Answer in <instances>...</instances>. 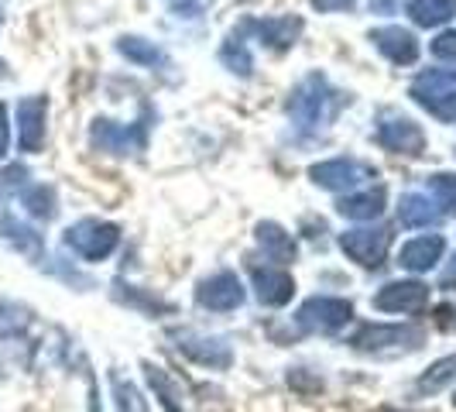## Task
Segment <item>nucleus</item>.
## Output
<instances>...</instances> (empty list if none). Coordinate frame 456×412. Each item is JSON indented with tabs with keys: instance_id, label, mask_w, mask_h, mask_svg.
Returning <instances> with one entry per match:
<instances>
[{
	"instance_id": "8",
	"label": "nucleus",
	"mask_w": 456,
	"mask_h": 412,
	"mask_svg": "<svg viewBox=\"0 0 456 412\" xmlns=\"http://www.w3.org/2000/svg\"><path fill=\"white\" fill-rule=\"evenodd\" d=\"M172 341L179 347V354H185L200 367L227 371L233 365V350H230V343L224 337H206L200 330H172Z\"/></svg>"
},
{
	"instance_id": "16",
	"label": "nucleus",
	"mask_w": 456,
	"mask_h": 412,
	"mask_svg": "<svg viewBox=\"0 0 456 412\" xmlns=\"http://www.w3.org/2000/svg\"><path fill=\"white\" fill-rule=\"evenodd\" d=\"M370 42L374 48L395 62V66H411L415 59H419V38L411 35L409 28H402V24H385V28H374L370 31Z\"/></svg>"
},
{
	"instance_id": "39",
	"label": "nucleus",
	"mask_w": 456,
	"mask_h": 412,
	"mask_svg": "<svg viewBox=\"0 0 456 412\" xmlns=\"http://www.w3.org/2000/svg\"><path fill=\"white\" fill-rule=\"evenodd\" d=\"M395 0H370V11H391Z\"/></svg>"
},
{
	"instance_id": "2",
	"label": "nucleus",
	"mask_w": 456,
	"mask_h": 412,
	"mask_svg": "<svg viewBox=\"0 0 456 412\" xmlns=\"http://www.w3.org/2000/svg\"><path fill=\"white\" fill-rule=\"evenodd\" d=\"M422 341L426 330L415 323H364L350 337V347L361 354H388V350H415Z\"/></svg>"
},
{
	"instance_id": "19",
	"label": "nucleus",
	"mask_w": 456,
	"mask_h": 412,
	"mask_svg": "<svg viewBox=\"0 0 456 412\" xmlns=\"http://www.w3.org/2000/svg\"><path fill=\"white\" fill-rule=\"evenodd\" d=\"M385 203H388V196H385V189H354V193H346L340 203H337V213L346 217V220H378L381 213H385Z\"/></svg>"
},
{
	"instance_id": "33",
	"label": "nucleus",
	"mask_w": 456,
	"mask_h": 412,
	"mask_svg": "<svg viewBox=\"0 0 456 412\" xmlns=\"http://www.w3.org/2000/svg\"><path fill=\"white\" fill-rule=\"evenodd\" d=\"M11 152V114H7V103H0V161L7 159Z\"/></svg>"
},
{
	"instance_id": "3",
	"label": "nucleus",
	"mask_w": 456,
	"mask_h": 412,
	"mask_svg": "<svg viewBox=\"0 0 456 412\" xmlns=\"http://www.w3.org/2000/svg\"><path fill=\"white\" fill-rule=\"evenodd\" d=\"M62 241H66L69 251L76 258H83V261H107L117 251V244H120V227L110 224V220L86 217V220H76L72 227H66Z\"/></svg>"
},
{
	"instance_id": "26",
	"label": "nucleus",
	"mask_w": 456,
	"mask_h": 412,
	"mask_svg": "<svg viewBox=\"0 0 456 412\" xmlns=\"http://www.w3.org/2000/svg\"><path fill=\"white\" fill-rule=\"evenodd\" d=\"M220 62L233 72V76H251L254 69V59H251V48H248V42H244V35L240 31H233L227 42H224V48H220Z\"/></svg>"
},
{
	"instance_id": "43",
	"label": "nucleus",
	"mask_w": 456,
	"mask_h": 412,
	"mask_svg": "<svg viewBox=\"0 0 456 412\" xmlns=\"http://www.w3.org/2000/svg\"><path fill=\"white\" fill-rule=\"evenodd\" d=\"M0 24H4V14H0Z\"/></svg>"
},
{
	"instance_id": "31",
	"label": "nucleus",
	"mask_w": 456,
	"mask_h": 412,
	"mask_svg": "<svg viewBox=\"0 0 456 412\" xmlns=\"http://www.w3.org/2000/svg\"><path fill=\"white\" fill-rule=\"evenodd\" d=\"M433 55L443 62H453L456 66V31H439L433 42Z\"/></svg>"
},
{
	"instance_id": "44",
	"label": "nucleus",
	"mask_w": 456,
	"mask_h": 412,
	"mask_svg": "<svg viewBox=\"0 0 456 412\" xmlns=\"http://www.w3.org/2000/svg\"><path fill=\"white\" fill-rule=\"evenodd\" d=\"M388 412H395V409H388Z\"/></svg>"
},
{
	"instance_id": "42",
	"label": "nucleus",
	"mask_w": 456,
	"mask_h": 412,
	"mask_svg": "<svg viewBox=\"0 0 456 412\" xmlns=\"http://www.w3.org/2000/svg\"><path fill=\"white\" fill-rule=\"evenodd\" d=\"M453 406H456V391H453Z\"/></svg>"
},
{
	"instance_id": "17",
	"label": "nucleus",
	"mask_w": 456,
	"mask_h": 412,
	"mask_svg": "<svg viewBox=\"0 0 456 412\" xmlns=\"http://www.w3.org/2000/svg\"><path fill=\"white\" fill-rule=\"evenodd\" d=\"M443 251H446V241H443V234H422V237H411L402 244V251H398V265L405 268V272H433L436 265L443 261Z\"/></svg>"
},
{
	"instance_id": "34",
	"label": "nucleus",
	"mask_w": 456,
	"mask_h": 412,
	"mask_svg": "<svg viewBox=\"0 0 456 412\" xmlns=\"http://www.w3.org/2000/svg\"><path fill=\"white\" fill-rule=\"evenodd\" d=\"M168 4H172V11L179 18H200L206 7V0H168Z\"/></svg>"
},
{
	"instance_id": "20",
	"label": "nucleus",
	"mask_w": 456,
	"mask_h": 412,
	"mask_svg": "<svg viewBox=\"0 0 456 412\" xmlns=\"http://www.w3.org/2000/svg\"><path fill=\"white\" fill-rule=\"evenodd\" d=\"M254 237H257L261 251L268 254L272 261H278V265L296 261V241H292V234L281 227V224H274V220H261V224L254 227Z\"/></svg>"
},
{
	"instance_id": "9",
	"label": "nucleus",
	"mask_w": 456,
	"mask_h": 412,
	"mask_svg": "<svg viewBox=\"0 0 456 412\" xmlns=\"http://www.w3.org/2000/svg\"><path fill=\"white\" fill-rule=\"evenodd\" d=\"M340 251L357 261L361 268H381L391 251V230L388 227H357L340 234Z\"/></svg>"
},
{
	"instance_id": "38",
	"label": "nucleus",
	"mask_w": 456,
	"mask_h": 412,
	"mask_svg": "<svg viewBox=\"0 0 456 412\" xmlns=\"http://www.w3.org/2000/svg\"><path fill=\"white\" fill-rule=\"evenodd\" d=\"M439 289H443V293H456V254L446 261V268L439 275Z\"/></svg>"
},
{
	"instance_id": "36",
	"label": "nucleus",
	"mask_w": 456,
	"mask_h": 412,
	"mask_svg": "<svg viewBox=\"0 0 456 412\" xmlns=\"http://www.w3.org/2000/svg\"><path fill=\"white\" fill-rule=\"evenodd\" d=\"M24 179H28V169H21V165H11V169H4V185L7 189H24Z\"/></svg>"
},
{
	"instance_id": "27",
	"label": "nucleus",
	"mask_w": 456,
	"mask_h": 412,
	"mask_svg": "<svg viewBox=\"0 0 456 412\" xmlns=\"http://www.w3.org/2000/svg\"><path fill=\"white\" fill-rule=\"evenodd\" d=\"M21 203H24V210L35 217V220H52V217H55V210H59V203H55V189H52V185H45V183L24 185Z\"/></svg>"
},
{
	"instance_id": "10",
	"label": "nucleus",
	"mask_w": 456,
	"mask_h": 412,
	"mask_svg": "<svg viewBox=\"0 0 456 412\" xmlns=\"http://www.w3.org/2000/svg\"><path fill=\"white\" fill-rule=\"evenodd\" d=\"M378 144L395 155H422L426 152V131L405 114L385 111L378 120Z\"/></svg>"
},
{
	"instance_id": "24",
	"label": "nucleus",
	"mask_w": 456,
	"mask_h": 412,
	"mask_svg": "<svg viewBox=\"0 0 456 412\" xmlns=\"http://www.w3.org/2000/svg\"><path fill=\"white\" fill-rule=\"evenodd\" d=\"M117 52H120L127 62L144 66V69H155V66L165 62V52H161L155 42L141 38V35H124V38H117Z\"/></svg>"
},
{
	"instance_id": "40",
	"label": "nucleus",
	"mask_w": 456,
	"mask_h": 412,
	"mask_svg": "<svg viewBox=\"0 0 456 412\" xmlns=\"http://www.w3.org/2000/svg\"><path fill=\"white\" fill-rule=\"evenodd\" d=\"M446 326H450V330H456V309H450V320H446Z\"/></svg>"
},
{
	"instance_id": "29",
	"label": "nucleus",
	"mask_w": 456,
	"mask_h": 412,
	"mask_svg": "<svg viewBox=\"0 0 456 412\" xmlns=\"http://www.w3.org/2000/svg\"><path fill=\"white\" fill-rule=\"evenodd\" d=\"M31 326V309L21 302H0V337L14 341Z\"/></svg>"
},
{
	"instance_id": "25",
	"label": "nucleus",
	"mask_w": 456,
	"mask_h": 412,
	"mask_svg": "<svg viewBox=\"0 0 456 412\" xmlns=\"http://www.w3.org/2000/svg\"><path fill=\"white\" fill-rule=\"evenodd\" d=\"M144 378H148V385L155 389V399L161 402V409L165 412H183V391L175 389V382L161 371V367L148 365L144 361Z\"/></svg>"
},
{
	"instance_id": "4",
	"label": "nucleus",
	"mask_w": 456,
	"mask_h": 412,
	"mask_svg": "<svg viewBox=\"0 0 456 412\" xmlns=\"http://www.w3.org/2000/svg\"><path fill=\"white\" fill-rule=\"evenodd\" d=\"M409 96L439 120H456V69H429L415 76Z\"/></svg>"
},
{
	"instance_id": "30",
	"label": "nucleus",
	"mask_w": 456,
	"mask_h": 412,
	"mask_svg": "<svg viewBox=\"0 0 456 412\" xmlns=\"http://www.w3.org/2000/svg\"><path fill=\"white\" fill-rule=\"evenodd\" d=\"M124 289H127V293H117V296L124 299L127 306H141V309H144V313H151V317H155V313H168V309H172V306H168V302H161L159 296H155V299L141 296L134 285H124Z\"/></svg>"
},
{
	"instance_id": "28",
	"label": "nucleus",
	"mask_w": 456,
	"mask_h": 412,
	"mask_svg": "<svg viewBox=\"0 0 456 412\" xmlns=\"http://www.w3.org/2000/svg\"><path fill=\"white\" fill-rule=\"evenodd\" d=\"M426 196L436 206H443V213L456 217V176L453 172H433L426 179Z\"/></svg>"
},
{
	"instance_id": "11",
	"label": "nucleus",
	"mask_w": 456,
	"mask_h": 412,
	"mask_svg": "<svg viewBox=\"0 0 456 412\" xmlns=\"http://www.w3.org/2000/svg\"><path fill=\"white\" fill-rule=\"evenodd\" d=\"M374 309L381 313H422L429 306V285L419 278H398V282H385L374 293Z\"/></svg>"
},
{
	"instance_id": "22",
	"label": "nucleus",
	"mask_w": 456,
	"mask_h": 412,
	"mask_svg": "<svg viewBox=\"0 0 456 412\" xmlns=\"http://www.w3.org/2000/svg\"><path fill=\"white\" fill-rule=\"evenodd\" d=\"M453 382H456V354H446V358L433 361V365L415 378V391L419 395H439L443 389H450Z\"/></svg>"
},
{
	"instance_id": "37",
	"label": "nucleus",
	"mask_w": 456,
	"mask_h": 412,
	"mask_svg": "<svg viewBox=\"0 0 456 412\" xmlns=\"http://www.w3.org/2000/svg\"><path fill=\"white\" fill-rule=\"evenodd\" d=\"M289 385H292V389H305V391H322V382H305V367L289 371Z\"/></svg>"
},
{
	"instance_id": "1",
	"label": "nucleus",
	"mask_w": 456,
	"mask_h": 412,
	"mask_svg": "<svg viewBox=\"0 0 456 412\" xmlns=\"http://www.w3.org/2000/svg\"><path fill=\"white\" fill-rule=\"evenodd\" d=\"M346 103H350V93L333 90V83L322 72H313L289 93V117H292L296 128L313 131V128L330 124Z\"/></svg>"
},
{
	"instance_id": "23",
	"label": "nucleus",
	"mask_w": 456,
	"mask_h": 412,
	"mask_svg": "<svg viewBox=\"0 0 456 412\" xmlns=\"http://www.w3.org/2000/svg\"><path fill=\"white\" fill-rule=\"evenodd\" d=\"M409 18L419 28H439L456 18V0H409Z\"/></svg>"
},
{
	"instance_id": "14",
	"label": "nucleus",
	"mask_w": 456,
	"mask_h": 412,
	"mask_svg": "<svg viewBox=\"0 0 456 412\" xmlns=\"http://www.w3.org/2000/svg\"><path fill=\"white\" fill-rule=\"evenodd\" d=\"M45 124H48V96H24L18 103V144L21 152L35 155L45 144Z\"/></svg>"
},
{
	"instance_id": "32",
	"label": "nucleus",
	"mask_w": 456,
	"mask_h": 412,
	"mask_svg": "<svg viewBox=\"0 0 456 412\" xmlns=\"http://www.w3.org/2000/svg\"><path fill=\"white\" fill-rule=\"evenodd\" d=\"M110 382H114L117 409H120V412H134V389H131V385H124V378H120V375H110Z\"/></svg>"
},
{
	"instance_id": "6",
	"label": "nucleus",
	"mask_w": 456,
	"mask_h": 412,
	"mask_svg": "<svg viewBox=\"0 0 456 412\" xmlns=\"http://www.w3.org/2000/svg\"><path fill=\"white\" fill-rule=\"evenodd\" d=\"M309 334H337L354 320V302L340 296H309L296 317Z\"/></svg>"
},
{
	"instance_id": "7",
	"label": "nucleus",
	"mask_w": 456,
	"mask_h": 412,
	"mask_svg": "<svg viewBox=\"0 0 456 412\" xmlns=\"http://www.w3.org/2000/svg\"><path fill=\"white\" fill-rule=\"evenodd\" d=\"M309 179L320 189H330V193H354L357 185L378 179V172L367 161L357 159H326L309 169Z\"/></svg>"
},
{
	"instance_id": "21",
	"label": "nucleus",
	"mask_w": 456,
	"mask_h": 412,
	"mask_svg": "<svg viewBox=\"0 0 456 412\" xmlns=\"http://www.w3.org/2000/svg\"><path fill=\"white\" fill-rule=\"evenodd\" d=\"M398 220L402 227H433L439 224V210L426 193H405L398 200Z\"/></svg>"
},
{
	"instance_id": "15",
	"label": "nucleus",
	"mask_w": 456,
	"mask_h": 412,
	"mask_svg": "<svg viewBox=\"0 0 456 412\" xmlns=\"http://www.w3.org/2000/svg\"><path fill=\"white\" fill-rule=\"evenodd\" d=\"M251 282H254V293H257V302L261 306H272V309H281V306H289L292 296H296V278L285 272L281 265H257L251 272Z\"/></svg>"
},
{
	"instance_id": "12",
	"label": "nucleus",
	"mask_w": 456,
	"mask_h": 412,
	"mask_svg": "<svg viewBox=\"0 0 456 412\" xmlns=\"http://www.w3.org/2000/svg\"><path fill=\"white\" fill-rule=\"evenodd\" d=\"M244 299H248L244 282L233 272H216L196 285V302L209 313H233L244 306Z\"/></svg>"
},
{
	"instance_id": "35",
	"label": "nucleus",
	"mask_w": 456,
	"mask_h": 412,
	"mask_svg": "<svg viewBox=\"0 0 456 412\" xmlns=\"http://www.w3.org/2000/svg\"><path fill=\"white\" fill-rule=\"evenodd\" d=\"M320 14H337V11H350L357 0H309Z\"/></svg>"
},
{
	"instance_id": "18",
	"label": "nucleus",
	"mask_w": 456,
	"mask_h": 412,
	"mask_svg": "<svg viewBox=\"0 0 456 412\" xmlns=\"http://www.w3.org/2000/svg\"><path fill=\"white\" fill-rule=\"evenodd\" d=\"M0 241L7 248H14L18 254H24L28 261H42L45 258V241L35 227L21 224L18 217H0Z\"/></svg>"
},
{
	"instance_id": "41",
	"label": "nucleus",
	"mask_w": 456,
	"mask_h": 412,
	"mask_svg": "<svg viewBox=\"0 0 456 412\" xmlns=\"http://www.w3.org/2000/svg\"><path fill=\"white\" fill-rule=\"evenodd\" d=\"M4 76H7V66H4V62H0V79H4Z\"/></svg>"
},
{
	"instance_id": "13",
	"label": "nucleus",
	"mask_w": 456,
	"mask_h": 412,
	"mask_svg": "<svg viewBox=\"0 0 456 412\" xmlns=\"http://www.w3.org/2000/svg\"><path fill=\"white\" fill-rule=\"evenodd\" d=\"M240 31H251L254 38L272 52H289L305 31V21L298 14H278V18H261V21H244Z\"/></svg>"
},
{
	"instance_id": "5",
	"label": "nucleus",
	"mask_w": 456,
	"mask_h": 412,
	"mask_svg": "<svg viewBox=\"0 0 456 412\" xmlns=\"http://www.w3.org/2000/svg\"><path fill=\"white\" fill-rule=\"evenodd\" d=\"M90 141L96 152H110V155H134L148 144V120L134 124H117L110 117H96L90 128Z\"/></svg>"
}]
</instances>
